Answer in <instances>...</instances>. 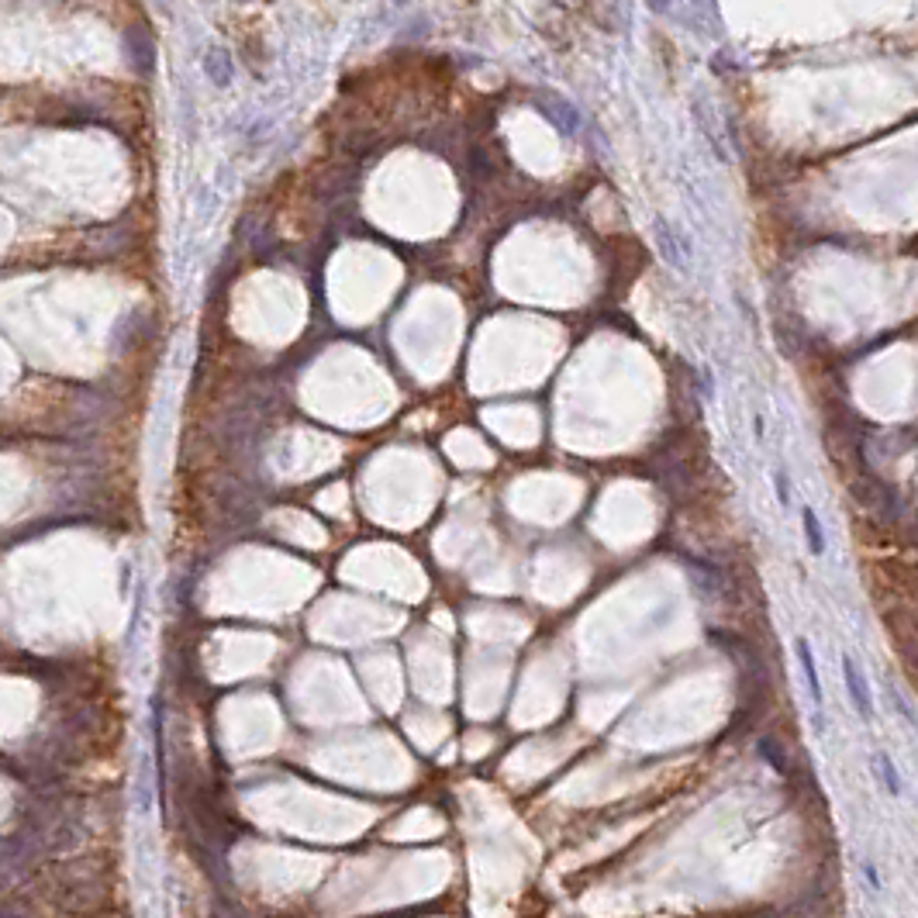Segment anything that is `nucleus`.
<instances>
[{"label":"nucleus","mask_w":918,"mask_h":918,"mask_svg":"<svg viewBox=\"0 0 918 918\" xmlns=\"http://www.w3.org/2000/svg\"><path fill=\"white\" fill-rule=\"evenodd\" d=\"M843 674H846V684H849V697H853V705H856V711L864 715V718H870V694H866V687H864V680H860V674H856V663L853 659H843Z\"/></svg>","instance_id":"nucleus-1"},{"label":"nucleus","mask_w":918,"mask_h":918,"mask_svg":"<svg viewBox=\"0 0 918 918\" xmlns=\"http://www.w3.org/2000/svg\"><path fill=\"white\" fill-rule=\"evenodd\" d=\"M797 659H801V670H804V680H808V687H812L814 708H822V684H818V670H814V656H812V649H808V642H804V639H797Z\"/></svg>","instance_id":"nucleus-2"},{"label":"nucleus","mask_w":918,"mask_h":918,"mask_svg":"<svg viewBox=\"0 0 918 918\" xmlns=\"http://www.w3.org/2000/svg\"><path fill=\"white\" fill-rule=\"evenodd\" d=\"M804 532H808V546H812V553L814 556L825 553V536H822V525H818L812 508H804Z\"/></svg>","instance_id":"nucleus-3"},{"label":"nucleus","mask_w":918,"mask_h":918,"mask_svg":"<svg viewBox=\"0 0 918 918\" xmlns=\"http://www.w3.org/2000/svg\"><path fill=\"white\" fill-rule=\"evenodd\" d=\"M881 770H883V777H887V791H891V795H898V791H901L898 774H894V766H891V760H887V756H881Z\"/></svg>","instance_id":"nucleus-4"},{"label":"nucleus","mask_w":918,"mask_h":918,"mask_svg":"<svg viewBox=\"0 0 918 918\" xmlns=\"http://www.w3.org/2000/svg\"><path fill=\"white\" fill-rule=\"evenodd\" d=\"M774 480H777V498H780V501H784V504H787V498H791V494H787V480H784V473H777Z\"/></svg>","instance_id":"nucleus-5"}]
</instances>
